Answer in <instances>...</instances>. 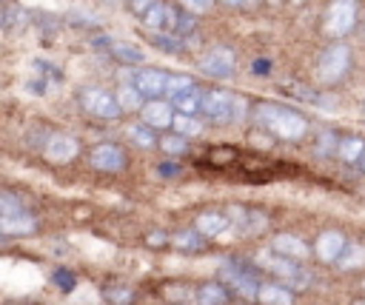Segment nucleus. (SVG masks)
<instances>
[{
	"label": "nucleus",
	"mask_w": 365,
	"mask_h": 305,
	"mask_svg": "<svg viewBox=\"0 0 365 305\" xmlns=\"http://www.w3.org/2000/svg\"><path fill=\"white\" fill-rule=\"evenodd\" d=\"M337 146H340V137L334 135V131H322V135L317 137V151H320V155H334Z\"/></svg>",
	"instance_id": "nucleus-33"
},
{
	"label": "nucleus",
	"mask_w": 365,
	"mask_h": 305,
	"mask_svg": "<svg viewBox=\"0 0 365 305\" xmlns=\"http://www.w3.org/2000/svg\"><path fill=\"white\" fill-rule=\"evenodd\" d=\"M140 117L148 128H171V120H175V109H171V103L160 100V98H151L148 103H143L140 109Z\"/></svg>",
	"instance_id": "nucleus-10"
},
{
	"label": "nucleus",
	"mask_w": 365,
	"mask_h": 305,
	"mask_svg": "<svg viewBox=\"0 0 365 305\" xmlns=\"http://www.w3.org/2000/svg\"><path fill=\"white\" fill-rule=\"evenodd\" d=\"M80 106L98 120H118L123 114V109L118 103V94H111L106 89H98V86L80 91Z\"/></svg>",
	"instance_id": "nucleus-5"
},
{
	"label": "nucleus",
	"mask_w": 365,
	"mask_h": 305,
	"mask_svg": "<svg viewBox=\"0 0 365 305\" xmlns=\"http://www.w3.org/2000/svg\"><path fill=\"white\" fill-rule=\"evenodd\" d=\"M225 6H232V9H245L248 3H252V0H223Z\"/></svg>",
	"instance_id": "nucleus-42"
},
{
	"label": "nucleus",
	"mask_w": 365,
	"mask_h": 305,
	"mask_svg": "<svg viewBox=\"0 0 365 305\" xmlns=\"http://www.w3.org/2000/svg\"><path fill=\"white\" fill-rule=\"evenodd\" d=\"M223 277L228 280V285H232V289L234 291H240L243 297H248V300H252V297H257V282L252 280V274H245L243 269H240V265H225V269H223Z\"/></svg>",
	"instance_id": "nucleus-16"
},
{
	"label": "nucleus",
	"mask_w": 365,
	"mask_h": 305,
	"mask_svg": "<svg viewBox=\"0 0 365 305\" xmlns=\"http://www.w3.org/2000/svg\"><path fill=\"white\" fill-rule=\"evenodd\" d=\"M257 300L263 305H294V294L283 289V285H263L257 291Z\"/></svg>",
	"instance_id": "nucleus-21"
},
{
	"label": "nucleus",
	"mask_w": 365,
	"mask_h": 305,
	"mask_svg": "<svg viewBox=\"0 0 365 305\" xmlns=\"http://www.w3.org/2000/svg\"><path fill=\"white\" fill-rule=\"evenodd\" d=\"M166 155H171V157H177V155H186L188 151V137H183V135H166V137H160V143H157Z\"/></svg>",
	"instance_id": "nucleus-28"
},
{
	"label": "nucleus",
	"mask_w": 365,
	"mask_h": 305,
	"mask_svg": "<svg viewBox=\"0 0 365 305\" xmlns=\"http://www.w3.org/2000/svg\"><path fill=\"white\" fill-rule=\"evenodd\" d=\"M257 262L263 265V269H268L272 274H277L280 280H288L291 285H297V289H305L309 285V271L300 269V260H291V257H272V254H257Z\"/></svg>",
	"instance_id": "nucleus-6"
},
{
	"label": "nucleus",
	"mask_w": 365,
	"mask_h": 305,
	"mask_svg": "<svg viewBox=\"0 0 365 305\" xmlns=\"http://www.w3.org/2000/svg\"><path fill=\"white\" fill-rule=\"evenodd\" d=\"M160 174H166V177H175V174H180V168H177L175 163H163V166H160Z\"/></svg>",
	"instance_id": "nucleus-41"
},
{
	"label": "nucleus",
	"mask_w": 365,
	"mask_h": 305,
	"mask_svg": "<svg viewBox=\"0 0 365 305\" xmlns=\"http://www.w3.org/2000/svg\"><path fill=\"white\" fill-rule=\"evenodd\" d=\"M268 6H280V3H285V0H265Z\"/></svg>",
	"instance_id": "nucleus-43"
},
{
	"label": "nucleus",
	"mask_w": 365,
	"mask_h": 305,
	"mask_svg": "<svg viewBox=\"0 0 365 305\" xmlns=\"http://www.w3.org/2000/svg\"><path fill=\"white\" fill-rule=\"evenodd\" d=\"M0 240H3V237H0Z\"/></svg>",
	"instance_id": "nucleus-48"
},
{
	"label": "nucleus",
	"mask_w": 365,
	"mask_h": 305,
	"mask_svg": "<svg viewBox=\"0 0 365 305\" xmlns=\"http://www.w3.org/2000/svg\"><path fill=\"white\" fill-rule=\"evenodd\" d=\"M362 151H365V140H362V137H340L337 155H340L345 163H360Z\"/></svg>",
	"instance_id": "nucleus-24"
},
{
	"label": "nucleus",
	"mask_w": 365,
	"mask_h": 305,
	"mask_svg": "<svg viewBox=\"0 0 365 305\" xmlns=\"http://www.w3.org/2000/svg\"><path fill=\"white\" fill-rule=\"evenodd\" d=\"M80 155V143L71 135H52L46 143V157L52 163H71Z\"/></svg>",
	"instance_id": "nucleus-12"
},
{
	"label": "nucleus",
	"mask_w": 365,
	"mask_h": 305,
	"mask_svg": "<svg viewBox=\"0 0 365 305\" xmlns=\"http://www.w3.org/2000/svg\"><path fill=\"white\" fill-rule=\"evenodd\" d=\"M126 137H129L134 146H140V148H155V146H157L155 128H148L146 123H131V126L126 128Z\"/></svg>",
	"instance_id": "nucleus-22"
},
{
	"label": "nucleus",
	"mask_w": 365,
	"mask_h": 305,
	"mask_svg": "<svg viewBox=\"0 0 365 305\" xmlns=\"http://www.w3.org/2000/svg\"><path fill=\"white\" fill-rule=\"evenodd\" d=\"M118 103L123 111H137V109H143V94L137 91L134 83H123L118 89Z\"/></svg>",
	"instance_id": "nucleus-26"
},
{
	"label": "nucleus",
	"mask_w": 365,
	"mask_h": 305,
	"mask_svg": "<svg viewBox=\"0 0 365 305\" xmlns=\"http://www.w3.org/2000/svg\"><path fill=\"white\" fill-rule=\"evenodd\" d=\"M203 240H206V237L197 231V228H195V231H180V234L171 237L175 249H180V251H200V249H203Z\"/></svg>",
	"instance_id": "nucleus-27"
},
{
	"label": "nucleus",
	"mask_w": 365,
	"mask_h": 305,
	"mask_svg": "<svg viewBox=\"0 0 365 305\" xmlns=\"http://www.w3.org/2000/svg\"><path fill=\"white\" fill-rule=\"evenodd\" d=\"M89 163L98 168V171H109V174H118V171L126 168V151L120 146H114V143H100V146H94L91 148V157Z\"/></svg>",
	"instance_id": "nucleus-9"
},
{
	"label": "nucleus",
	"mask_w": 365,
	"mask_h": 305,
	"mask_svg": "<svg viewBox=\"0 0 365 305\" xmlns=\"http://www.w3.org/2000/svg\"><path fill=\"white\" fill-rule=\"evenodd\" d=\"M228 225H232V223H228V217L220 214V212H203L197 217V223H195V228L203 237H220Z\"/></svg>",
	"instance_id": "nucleus-18"
},
{
	"label": "nucleus",
	"mask_w": 365,
	"mask_h": 305,
	"mask_svg": "<svg viewBox=\"0 0 365 305\" xmlns=\"http://www.w3.org/2000/svg\"><path fill=\"white\" fill-rule=\"evenodd\" d=\"M362 289H365V280H362Z\"/></svg>",
	"instance_id": "nucleus-47"
},
{
	"label": "nucleus",
	"mask_w": 365,
	"mask_h": 305,
	"mask_svg": "<svg viewBox=\"0 0 365 305\" xmlns=\"http://www.w3.org/2000/svg\"><path fill=\"white\" fill-rule=\"evenodd\" d=\"M171 103H175L177 111H183V114H195V111L203 109V91L195 86V89H188V91L177 94V98H171Z\"/></svg>",
	"instance_id": "nucleus-23"
},
{
	"label": "nucleus",
	"mask_w": 365,
	"mask_h": 305,
	"mask_svg": "<svg viewBox=\"0 0 365 305\" xmlns=\"http://www.w3.org/2000/svg\"><path fill=\"white\" fill-rule=\"evenodd\" d=\"M106 302H111V305H131L134 302V291L131 289H106Z\"/></svg>",
	"instance_id": "nucleus-32"
},
{
	"label": "nucleus",
	"mask_w": 365,
	"mask_h": 305,
	"mask_svg": "<svg viewBox=\"0 0 365 305\" xmlns=\"http://www.w3.org/2000/svg\"><path fill=\"white\" fill-rule=\"evenodd\" d=\"M225 212H228L225 214L228 223L237 225L243 234H254V231H260V228H265V217L257 214V212H248V208H243V205H228Z\"/></svg>",
	"instance_id": "nucleus-13"
},
{
	"label": "nucleus",
	"mask_w": 365,
	"mask_h": 305,
	"mask_svg": "<svg viewBox=\"0 0 365 305\" xmlns=\"http://www.w3.org/2000/svg\"><path fill=\"white\" fill-rule=\"evenodd\" d=\"M109 49H111V54L118 57V60H123V63H131V66H140V63L146 60V52H143L140 46H134V43L114 41V43H109Z\"/></svg>",
	"instance_id": "nucleus-20"
},
{
	"label": "nucleus",
	"mask_w": 365,
	"mask_h": 305,
	"mask_svg": "<svg viewBox=\"0 0 365 305\" xmlns=\"http://www.w3.org/2000/svg\"><path fill=\"white\" fill-rule=\"evenodd\" d=\"M349 69H351V49L345 43H331L329 49H322L317 60V80L322 86H337L345 80Z\"/></svg>",
	"instance_id": "nucleus-3"
},
{
	"label": "nucleus",
	"mask_w": 365,
	"mask_h": 305,
	"mask_svg": "<svg viewBox=\"0 0 365 305\" xmlns=\"http://www.w3.org/2000/svg\"><path fill=\"white\" fill-rule=\"evenodd\" d=\"M131 83L137 86V91L143 94V98H160V94H166L168 71H163V69H151V66L134 69V71H131Z\"/></svg>",
	"instance_id": "nucleus-8"
},
{
	"label": "nucleus",
	"mask_w": 365,
	"mask_h": 305,
	"mask_svg": "<svg viewBox=\"0 0 365 305\" xmlns=\"http://www.w3.org/2000/svg\"><path fill=\"white\" fill-rule=\"evenodd\" d=\"M195 89V80L186 78V74H168V83H166V98H177V94Z\"/></svg>",
	"instance_id": "nucleus-30"
},
{
	"label": "nucleus",
	"mask_w": 365,
	"mask_h": 305,
	"mask_svg": "<svg viewBox=\"0 0 365 305\" xmlns=\"http://www.w3.org/2000/svg\"><path fill=\"white\" fill-rule=\"evenodd\" d=\"M211 123H237L245 117V100L240 94L232 91H223V89H211L203 94V109H200Z\"/></svg>",
	"instance_id": "nucleus-2"
},
{
	"label": "nucleus",
	"mask_w": 365,
	"mask_h": 305,
	"mask_svg": "<svg viewBox=\"0 0 365 305\" xmlns=\"http://www.w3.org/2000/svg\"><path fill=\"white\" fill-rule=\"evenodd\" d=\"M345 257L342 260V269H354V265H360V262H365V249H360V245H345Z\"/></svg>",
	"instance_id": "nucleus-35"
},
{
	"label": "nucleus",
	"mask_w": 365,
	"mask_h": 305,
	"mask_svg": "<svg viewBox=\"0 0 365 305\" xmlns=\"http://www.w3.org/2000/svg\"><path fill=\"white\" fill-rule=\"evenodd\" d=\"M180 6L188 14H203V12H208L211 6H214V0H180Z\"/></svg>",
	"instance_id": "nucleus-36"
},
{
	"label": "nucleus",
	"mask_w": 365,
	"mask_h": 305,
	"mask_svg": "<svg viewBox=\"0 0 365 305\" xmlns=\"http://www.w3.org/2000/svg\"><path fill=\"white\" fill-rule=\"evenodd\" d=\"M155 3H157V0H129L131 12H134V14H140V17H143V14H146L151 6H155Z\"/></svg>",
	"instance_id": "nucleus-38"
},
{
	"label": "nucleus",
	"mask_w": 365,
	"mask_h": 305,
	"mask_svg": "<svg viewBox=\"0 0 365 305\" xmlns=\"http://www.w3.org/2000/svg\"><path fill=\"white\" fill-rule=\"evenodd\" d=\"M143 23H146L148 32H168V34H175V29H177V12L171 9V6H166L163 0H157V3L143 14Z\"/></svg>",
	"instance_id": "nucleus-11"
},
{
	"label": "nucleus",
	"mask_w": 365,
	"mask_h": 305,
	"mask_svg": "<svg viewBox=\"0 0 365 305\" xmlns=\"http://www.w3.org/2000/svg\"><path fill=\"white\" fill-rule=\"evenodd\" d=\"M254 120L272 137H280V140H300V137H305V131H309V120H305V114H300L297 109L274 106V103L254 106Z\"/></svg>",
	"instance_id": "nucleus-1"
},
{
	"label": "nucleus",
	"mask_w": 365,
	"mask_h": 305,
	"mask_svg": "<svg viewBox=\"0 0 365 305\" xmlns=\"http://www.w3.org/2000/svg\"><path fill=\"white\" fill-rule=\"evenodd\" d=\"M54 285H60L63 291L74 289V274L71 271H54Z\"/></svg>",
	"instance_id": "nucleus-37"
},
{
	"label": "nucleus",
	"mask_w": 365,
	"mask_h": 305,
	"mask_svg": "<svg viewBox=\"0 0 365 305\" xmlns=\"http://www.w3.org/2000/svg\"><path fill=\"white\" fill-rule=\"evenodd\" d=\"M171 128H175L177 135H183V137H197L200 131H203V123L195 120V114H183V111H177V114H175V120H171Z\"/></svg>",
	"instance_id": "nucleus-25"
},
{
	"label": "nucleus",
	"mask_w": 365,
	"mask_h": 305,
	"mask_svg": "<svg viewBox=\"0 0 365 305\" xmlns=\"http://www.w3.org/2000/svg\"><path fill=\"white\" fill-rule=\"evenodd\" d=\"M357 14H360V3L357 0H331L329 9L322 17V32L329 37H342L351 34L357 26Z\"/></svg>",
	"instance_id": "nucleus-4"
},
{
	"label": "nucleus",
	"mask_w": 365,
	"mask_h": 305,
	"mask_svg": "<svg viewBox=\"0 0 365 305\" xmlns=\"http://www.w3.org/2000/svg\"><path fill=\"white\" fill-rule=\"evenodd\" d=\"M360 168L365 171V151H362V157H360Z\"/></svg>",
	"instance_id": "nucleus-44"
},
{
	"label": "nucleus",
	"mask_w": 365,
	"mask_h": 305,
	"mask_svg": "<svg viewBox=\"0 0 365 305\" xmlns=\"http://www.w3.org/2000/svg\"><path fill=\"white\" fill-rule=\"evenodd\" d=\"M274 251L291 260H305L309 257V245H305L297 234H277L274 237Z\"/></svg>",
	"instance_id": "nucleus-17"
},
{
	"label": "nucleus",
	"mask_w": 365,
	"mask_h": 305,
	"mask_svg": "<svg viewBox=\"0 0 365 305\" xmlns=\"http://www.w3.org/2000/svg\"><path fill=\"white\" fill-rule=\"evenodd\" d=\"M283 91H285V94H294V98H300V100H305V103L320 106V94H317V91H311L309 86H302V83H285V86H283Z\"/></svg>",
	"instance_id": "nucleus-31"
},
{
	"label": "nucleus",
	"mask_w": 365,
	"mask_h": 305,
	"mask_svg": "<svg viewBox=\"0 0 365 305\" xmlns=\"http://www.w3.org/2000/svg\"><path fill=\"white\" fill-rule=\"evenodd\" d=\"M151 43H155L157 49L168 52V54H177L183 49V41L177 34H168V32H151Z\"/></svg>",
	"instance_id": "nucleus-29"
},
{
	"label": "nucleus",
	"mask_w": 365,
	"mask_h": 305,
	"mask_svg": "<svg viewBox=\"0 0 365 305\" xmlns=\"http://www.w3.org/2000/svg\"><path fill=\"white\" fill-rule=\"evenodd\" d=\"M34 228H37V220L26 212H14V214L0 217V234H6V237H26Z\"/></svg>",
	"instance_id": "nucleus-14"
},
{
	"label": "nucleus",
	"mask_w": 365,
	"mask_h": 305,
	"mask_svg": "<svg viewBox=\"0 0 365 305\" xmlns=\"http://www.w3.org/2000/svg\"><path fill=\"white\" fill-rule=\"evenodd\" d=\"M345 245H349V242H345V234H342V231H322V234L317 237V245H314V249H317V257H320L322 262H334V260L345 251Z\"/></svg>",
	"instance_id": "nucleus-15"
},
{
	"label": "nucleus",
	"mask_w": 365,
	"mask_h": 305,
	"mask_svg": "<svg viewBox=\"0 0 365 305\" xmlns=\"http://www.w3.org/2000/svg\"><path fill=\"white\" fill-rule=\"evenodd\" d=\"M234 66H237V54L232 46H214L211 52H206V57L200 60V71L208 74V78H217V80L232 78Z\"/></svg>",
	"instance_id": "nucleus-7"
},
{
	"label": "nucleus",
	"mask_w": 365,
	"mask_h": 305,
	"mask_svg": "<svg viewBox=\"0 0 365 305\" xmlns=\"http://www.w3.org/2000/svg\"><path fill=\"white\" fill-rule=\"evenodd\" d=\"M14 212H23V205L17 197L6 194V192H0V217H6V214H14Z\"/></svg>",
	"instance_id": "nucleus-34"
},
{
	"label": "nucleus",
	"mask_w": 365,
	"mask_h": 305,
	"mask_svg": "<svg viewBox=\"0 0 365 305\" xmlns=\"http://www.w3.org/2000/svg\"><path fill=\"white\" fill-rule=\"evenodd\" d=\"M268 71H272V63H268V60H257L254 63V74H260V78H265Z\"/></svg>",
	"instance_id": "nucleus-40"
},
{
	"label": "nucleus",
	"mask_w": 365,
	"mask_h": 305,
	"mask_svg": "<svg viewBox=\"0 0 365 305\" xmlns=\"http://www.w3.org/2000/svg\"><path fill=\"white\" fill-rule=\"evenodd\" d=\"M291 3H294V6H300V3H305V0H291Z\"/></svg>",
	"instance_id": "nucleus-45"
},
{
	"label": "nucleus",
	"mask_w": 365,
	"mask_h": 305,
	"mask_svg": "<svg viewBox=\"0 0 365 305\" xmlns=\"http://www.w3.org/2000/svg\"><path fill=\"white\" fill-rule=\"evenodd\" d=\"M351 305H365V300H357V302H351Z\"/></svg>",
	"instance_id": "nucleus-46"
},
{
	"label": "nucleus",
	"mask_w": 365,
	"mask_h": 305,
	"mask_svg": "<svg viewBox=\"0 0 365 305\" xmlns=\"http://www.w3.org/2000/svg\"><path fill=\"white\" fill-rule=\"evenodd\" d=\"M166 242H168V237L163 231H151L148 234V245H166Z\"/></svg>",
	"instance_id": "nucleus-39"
},
{
	"label": "nucleus",
	"mask_w": 365,
	"mask_h": 305,
	"mask_svg": "<svg viewBox=\"0 0 365 305\" xmlns=\"http://www.w3.org/2000/svg\"><path fill=\"white\" fill-rule=\"evenodd\" d=\"M225 302H228V294L217 282H206L195 291V305H225Z\"/></svg>",
	"instance_id": "nucleus-19"
}]
</instances>
